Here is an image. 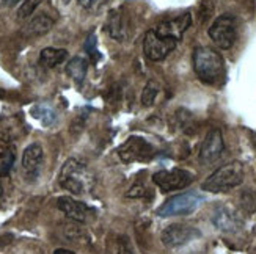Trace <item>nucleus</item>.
Wrapping results in <instances>:
<instances>
[{
  "label": "nucleus",
  "instance_id": "7ed1b4c3",
  "mask_svg": "<svg viewBox=\"0 0 256 254\" xmlns=\"http://www.w3.org/2000/svg\"><path fill=\"white\" fill-rule=\"evenodd\" d=\"M246 170L240 162H230L224 167L217 168L209 178L202 184V189L210 193H222L236 189L244 182Z\"/></svg>",
  "mask_w": 256,
  "mask_h": 254
},
{
  "label": "nucleus",
  "instance_id": "9d476101",
  "mask_svg": "<svg viewBox=\"0 0 256 254\" xmlns=\"http://www.w3.org/2000/svg\"><path fill=\"white\" fill-rule=\"evenodd\" d=\"M200 236V233L192 228V226H186V225H170L166 226L162 234H160V240L165 247L168 248H176V247H181L186 245L188 242H192L194 239H196Z\"/></svg>",
  "mask_w": 256,
  "mask_h": 254
},
{
  "label": "nucleus",
  "instance_id": "423d86ee",
  "mask_svg": "<svg viewBox=\"0 0 256 254\" xmlns=\"http://www.w3.org/2000/svg\"><path fill=\"white\" fill-rule=\"evenodd\" d=\"M118 156L124 163L151 162L158 156V149H156L148 140H144L142 137H129L123 145L118 148Z\"/></svg>",
  "mask_w": 256,
  "mask_h": 254
},
{
  "label": "nucleus",
  "instance_id": "412c9836",
  "mask_svg": "<svg viewBox=\"0 0 256 254\" xmlns=\"http://www.w3.org/2000/svg\"><path fill=\"white\" fill-rule=\"evenodd\" d=\"M42 0H24L19 8H18V13H16V17L19 20H24V19H28L30 16H33V13L36 11V8L40 6V3Z\"/></svg>",
  "mask_w": 256,
  "mask_h": 254
},
{
  "label": "nucleus",
  "instance_id": "c756f323",
  "mask_svg": "<svg viewBox=\"0 0 256 254\" xmlns=\"http://www.w3.org/2000/svg\"><path fill=\"white\" fill-rule=\"evenodd\" d=\"M63 2H66V3H68V2H70V0H63Z\"/></svg>",
  "mask_w": 256,
  "mask_h": 254
},
{
  "label": "nucleus",
  "instance_id": "393cba45",
  "mask_svg": "<svg viewBox=\"0 0 256 254\" xmlns=\"http://www.w3.org/2000/svg\"><path fill=\"white\" fill-rule=\"evenodd\" d=\"M118 251L120 254H134V248L130 240L124 236L123 239H120V244H118Z\"/></svg>",
  "mask_w": 256,
  "mask_h": 254
},
{
  "label": "nucleus",
  "instance_id": "f8f14e48",
  "mask_svg": "<svg viewBox=\"0 0 256 254\" xmlns=\"http://www.w3.org/2000/svg\"><path fill=\"white\" fill-rule=\"evenodd\" d=\"M106 30L108 35L118 42H123L129 38L130 24H129L128 16L123 13V9L116 8V9L110 11L107 22H106Z\"/></svg>",
  "mask_w": 256,
  "mask_h": 254
},
{
  "label": "nucleus",
  "instance_id": "6ab92c4d",
  "mask_svg": "<svg viewBox=\"0 0 256 254\" xmlns=\"http://www.w3.org/2000/svg\"><path fill=\"white\" fill-rule=\"evenodd\" d=\"M32 113H33V116H35V118H38L44 126L54 124L55 118H57V116H55L54 110L50 107H48V105H35V107L32 108Z\"/></svg>",
  "mask_w": 256,
  "mask_h": 254
},
{
  "label": "nucleus",
  "instance_id": "a878e982",
  "mask_svg": "<svg viewBox=\"0 0 256 254\" xmlns=\"http://www.w3.org/2000/svg\"><path fill=\"white\" fill-rule=\"evenodd\" d=\"M148 193V189L143 185H134L132 189L128 192V196L129 198H142V196H146Z\"/></svg>",
  "mask_w": 256,
  "mask_h": 254
},
{
  "label": "nucleus",
  "instance_id": "b1692460",
  "mask_svg": "<svg viewBox=\"0 0 256 254\" xmlns=\"http://www.w3.org/2000/svg\"><path fill=\"white\" fill-rule=\"evenodd\" d=\"M212 14V5H210V0H203L202 6H200V22H206V19L210 17Z\"/></svg>",
  "mask_w": 256,
  "mask_h": 254
},
{
  "label": "nucleus",
  "instance_id": "dca6fc26",
  "mask_svg": "<svg viewBox=\"0 0 256 254\" xmlns=\"http://www.w3.org/2000/svg\"><path fill=\"white\" fill-rule=\"evenodd\" d=\"M54 27V19L48 14H36L33 16L28 24L26 25V35L27 36H42Z\"/></svg>",
  "mask_w": 256,
  "mask_h": 254
},
{
  "label": "nucleus",
  "instance_id": "5701e85b",
  "mask_svg": "<svg viewBox=\"0 0 256 254\" xmlns=\"http://www.w3.org/2000/svg\"><path fill=\"white\" fill-rule=\"evenodd\" d=\"M79 5L88 13H99L107 3V0H77Z\"/></svg>",
  "mask_w": 256,
  "mask_h": 254
},
{
  "label": "nucleus",
  "instance_id": "c85d7f7f",
  "mask_svg": "<svg viewBox=\"0 0 256 254\" xmlns=\"http://www.w3.org/2000/svg\"><path fill=\"white\" fill-rule=\"evenodd\" d=\"M0 196H2V185H0Z\"/></svg>",
  "mask_w": 256,
  "mask_h": 254
},
{
  "label": "nucleus",
  "instance_id": "4468645a",
  "mask_svg": "<svg viewBox=\"0 0 256 254\" xmlns=\"http://www.w3.org/2000/svg\"><path fill=\"white\" fill-rule=\"evenodd\" d=\"M42 160H44V151L38 143H32V145H28L24 149V152H22V168H24L28 178L33 179L38 178L40 170L42 167Z\"/></svg>",
  "mask_w": 256,
  "mask_h": 254
},
{
  "label": "nucleus",
  "instance_id": "f257e3e1",
  "mask_svg": "<svg viewBox=\"0 0 256 254\" xmlns=\"http://www.w3.org/2000/svg\"><path fill=\"white\" fill-rule=\"evenodd\" d=\"M194 71L196 77L206 85H220L225 80V61L224 57L210 47H196L194 50Z\"/></svg>",
  "mask_w": 256,
  "mask_h": 254
},
{
  "label": "nucleus",
  "instance_id": "cd10ccee",
  "mask_svg": "<svg viewBox=\"0 0 256 254\" xmlns=\"http://www.w3.org/2000/svg\"><path fill=\"white\" fill-rule=\"evenodd\" d=\"M54 254H74V253L70 251V250H64V248H58V250L54 251Z\"/></svg>",
  "mask_w": 256,
  "mask_h": 254
},
{
  "label": "nucleus",
  "instance_id": "2eb2a0df",
  "mask_svg": "<svg viewBox=\"0 0 256 254\" xmlns=\"http://www.w3.org/2000/svg\"><path fill=\"white\" fill-rule=\"evenodd\" d=\"M212 223L220 229V231H226V233H232V231L239 229L240 226V220L239 215L232 211L231 207L226 206H220L217 207V211L212 215Z\"/></svg>",
  "mask_w": 256,
  "mask_h": 254
},
{
  "label": "nucleus",
  "instance_id": "1a4fd4ad",
  "mask_svg": "<svg viewBox=\"0 0 256 254\" xmlns=\"http://www.w3.org/2000/svg\"><path fill=\"white\" fill-rule=\"evenodd\" d=\"M225 151V141L220 129H210L200 148L198 160L202 165H210L217 162Z\"/></svg>",
  "mask_w": 256,
  "mask_h": 254
},
{
  "label": "nucleus",
  "instance_id": "39448f33",
  "mask_svg": "<svg viewBox=\"0 0 256 254\" xmlns=\"http://www.w3.org/2000/svg\"><path fill=\"white\" fill-rule=\"evenodd\" d=\"M203 196H200L198 193L194 192H186L174 195L168 198L159 209L158 215L162 218H170V217H181V215H190L194 214L196 209L202 206Z\"/></svg>",
  "mask_w": 256,
  "mask_h": 254
},
{
  "label": "nucleus",
  "instance_id": "bb28decb",
  "mask_svg": "<svg viewBox=\"0 0 256 254\" xmlns=\"http://www.w3.org/2000/svg\"><path fill=\"white\" fill-rule=\"evenodd\" d=\"M19 2H20V0H2V5H4L5 8H13V6H16Z\"/></svg>",
  "mask_w": 256,
  "mask_h": 254
},
{
  "label": "nucleus",
  "instance_id": "0eeeda50",
  "mask_svg": "<svg viewBox=\"0 0 256 254\" xmlns=\"http://www.w3.org/2000/svg\"><path fill=\"white\" fill-rule=\"evenodd\" d=\"M176 39L162 36L154 28H151L143 38V53L151 61H162L176 49Z\"/></svg>",
  "mask_w": 256,
  "mask_h": 254
},
{
  "label": "nucleus",
  "instance_id": "aec40b11",
  "mask_svg": "<svg viewBox=\"0 0 256 254\" xmlns=\"http://www.w3.org/2000/svg\"><path fill=\"white\" fill-rule=\"evenodd\" d=\"M159 83H156L154 80H150L143 88V93H142V105L143 107H151L156 101V97L159 94Z\"/></svg>",
  "mask_w": 256,
  "mask_h": 254
},
{
  "label": "nucleus",
  "instance_id": "f3484780",
  "mask_svg": "<svg viewBox=\"0 0 256 254\" xmlns=\"http://www.w3.org/2000/svg\"><path fill=\"white\" fill-rule=\"evenodd\" d=\"M86 72H88V60L85 57H79L77 55V57H72L68 61V64H66V74L79 86L84 83Z\"/></svg>",
  "mask_w": 256,
  "mask_h": 254
},
{
  "label": "nucleus",
  "instance_id": "ddd939ff",
  "mask_svg": "<svg viewBox=\"0 0 256 254\" xmlns=\"http://www.w3.org/2000/svg\"><path fill=\"white\" fill-rule=\"evenodd\" d=\"M190 24H192V14L190 13H184V14H180V16H176L173 19L162 20L154 30L162 36L173 38L176 41H180L182 38V35H184V31L190 27Z\"/></svg>",
  "mask_w": 256,
  "mask_h": 254
},
{
  "label": "nucleus",
  "instance_id": "20e7f679",
  "mask_svg": "<svg viewBox=\"0 0 256 254\" xmlns=\"http://www.w3.org/2000/svg\"><path fill=\"white\" fill-rule=\"evenodd\" d=\"M208 35L216 46L222 50H228L238 39V20L232 14H220L210 24Z\"/></svg>",
  "mask_w": 256,
  "mask_h": 254
},
{
  "label": "nucleus",
  "instance_id": "a211bd4d",
  "mask_svg": "<svg viewBox=\"0 0 256 254\" xmlns=\"http://www.w3.org/2000/svg\"><path fill=\"white\" fill-rule=\"evenodd\" d=\"M66 57H68V50L66 49L46 47L40 52V64L44 66V68H55V66L62 64Z\"/></svg>",
  "mask_w": 256,
  "mask_h": 254
},
{
  "label": "nucleus",
  "instance_id": "f03ea898",
  "mask_svg": "<svg viewBox=\"0 0 256 254\" xmlns=\"http://www.w3.org/2000/svg\"><path fill=\"white\" fill-rule=\"evenodd\" d=\"M58 184L62 189L68 190L72 195L90 193L94 187V174L85 163L77 159H68L60 170Z\"/></svg>",
  "mask_w": 256,
  "mask_h": 254
},
{
  "label": "nucleus",
  "instance_id": "9b49d317",
  "mask_svg": "<svg viewBox=\"0 0 256 254\" xmlns=\"http://www.w3.org/2000/svg\"><path fill=\"white\" fill-rule=\"evenodd\" d=\"M57 207L66 217L77 223H86L94 215V209L86 206L82 201H77L71 196H60L57 200Z\"/></svg>",
  "mask_w": 256,
  "mask_h": 254
},
{
  "label": "nucleus",
  "instance_id": "6e6552de",
  "mask_svg": "<svg viewBox=\"0 0 256 254\" xmlns=\"http://www.w3.org/2000/svg\"><path fill=\"white\" fill-rule=\"evenodd\" d=\"M195 179V176L182 168H172V170H162L154 173L152 182L159 187L162 193H168L172 190H181L188 187Z\"/></svg>",
  "mask_w": 256,
  "mask_h": 254
},
{
  "label": "nucleus",
  "instance_id": "4be33fe9",
  "mask_svg": "<svg viewBox=\"0 0 256 254\" xmlns=\"http://www.w3.org/2000/svg\"><path fill=\"white\" fill-rule=\"evenodd\" d=\"M14 165V152L4 151L0 152V176H6Z\"/></svg>",
  "mask_w": 256,
  "mask_h": 254
}]
</instances>
